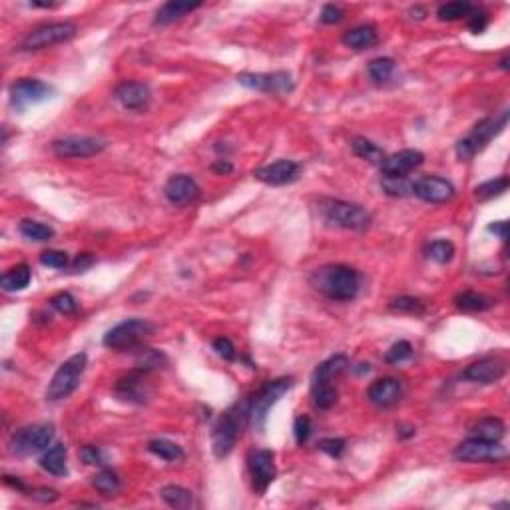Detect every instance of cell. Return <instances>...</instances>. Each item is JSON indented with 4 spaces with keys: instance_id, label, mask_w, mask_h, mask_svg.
Here are the masks:
<instances>
[{
    "instance_id": "cell-44",
    "label": "cell",
    "mask_w": 510,
    "mask_h": 510,
    "mask_svg": "<svg viewBox=\"0 0 510 510\" xmlns=\"http://www.w3.org/2000/svg\"><path fill=\"white\" fill-rule=\"evenodd\" d=\"M50 303H52V307H54L56 311H60V313L64 315L76 313V307H78L76 299H74L70 293H66V291H62L58 295H54V297L50 299Z\"/></svg>"
},
{
    "instance_id": "cell-25",
    "label": "cell",
    "mask_w": 510,
    "mask_h": 510,
    "mask_svg": "<svg viewBox=\"0 0 510 510\" xmlns=\"http://www.w3.org/2000/svg\"><path fill=\"white\" fill-rule=\"evenodd\" d=\"M379 42L377 28L371 24H361L343 35V44L351 50H369Z\"/></svg>"
},
{
    "instance_id": "cell-49",
    "label": "cell",
    "mask_w": 510,
    "mask_h": 510,
    "mask_svg": "<svg viewBox=\"0 0 510 510\" xmlns=\"http://www.w3.org/2000/svg\"><path fill=\"white\" fill-rule=\"evenodd\" d=\"M80 456L82 461L86 464H104V456H102V451L98 449V447H92V444H86V447H82L80 451Z\"/></svg>"
},
{
    "instance_id": "cell-28",
    "label": "cell",
    "mask_w": 510,
    "mask_h": 510,
    "mask_svg": "<svg viewBox=\"0 0 510 510\" xmlns=\"http://www.w3.org/2000/svg\"><path fill=\"white\" fill-rule=\"evenodd\" d=\"M504 423L497 417H487L483 421H478L473 429V437L476 439H485V441H495L500 442V439L504 437Z\"/></svg>"
},
{
    "instance_id": "cell-13",
    "label": "cell",
    "mask_w": 510,
    "mask_h": 510,
    "mask_svg": "<svg viewBox=\"0 0 510 510\" xmlns=\"http://www.w3.org/2000/svg\"><path fill=\"white\" fill-rule=\"evenodd\" d=\"M108 142L92 136H70L52 142V151L58 158H92L106 150Z\"/></svg>"
},
{
    "instance_id": "cell-24",
    "label": "cell",
    "mask_w": 510,
    "mask_h": 510,
    "mask_svg": "<svg viewBox=\"0 0 510 510\" xmlns=\"http://www.w3.org/2000/svg\"><path fill=\"white\" fill-rule=\"evenodd\" d=\"M201 6V2H184V0H172V2H166L163 6L158 8L156 12V18L154 24L156 26H166V24H172L180 18H184L187 12H194L196 8Z\"/></svg>"
},
{
    "instance_id": "cell-57",
    "label": "cell",
    "mask_w": 510,
    "mask_h": 510,
    "mask_svg": "<svg viewBox=\"0 0 510 510\" xmlns=\"http://www.w3.org/2000/svg\"><path fill=\"white\" fill-rule=\"evenodd\" d=\"M500 68H509V58L500 60Z\"/></svg>"
},
{
    "instance_id": "cell-27",
    "label": "cell",
    "mask_w": 510,
    "mask_h": 510,
    "mask_svg": "<svg viewBox=\"0 0 510 510\" xmlns=\"http://www.w3.org/2000/svg\"><path fill=\"white\" fill-rule=\"evenodd\" d=\"M30 279H32L30 267L26 266V263H20V266L8 269V271L0 278V285H2L4 291H20L24 290V287H28Z\"/></svg>"
},
{
    "instance_id": "cell-21",
    "label": "cell",
    "mask_w": 510,
    "mask_h": 510,
    "mask_svg": "<svg viewBox=\"0 0 510 510\" xmlns=\"http://www.w3.org/2000/svg\"><path fill=\"white\" fill-rule=\"evenodd\" d=\"M403 397V385L401 381H397L393 377H382V379H377L369 387V399H371L373 405L382 406H393L401 401Z\"/></svg>"
},
{
    "instance_id": "cell-42",
    "label": "cell",
    "mask_w": 510,
    "mask_h": 510,
    "mask_svg": "<svg viewBox=\"0 0 510 510\" xmlns=\"http://www.w3.org/2000/svg\"><path fill=\"white\" fill-rule=\"evenodd\" d=\"M391 309H394V311H403V313L421 315L427 311V305L421 301V299H417V297L403 295V297H397V299L391 303Z\"/></svg>"
},
{
    "instance_id": "cell-5",
    "label": "cell",
    "mask_w": 510,
    "mask_h": 510,
    "mask_svg": "<svg viewBox=\"0 0 510 510\" xmlns=\"http://www.w3.org/2000/svg\"><path fill=\"white\" fill-rule=\"evenodd\" d=\"M151 331H154V325L150 321L132 317V319L114 325L104 335L102 343H104V347L112 349V351H126V349L138 347L146 337L151 335Z\"/></svg>"
},
{
    "instance_id": "cell-12",
    "label": "cell",
    "mask_w": 510,
    "mask_h": 510,
    "mask_svg": "<svg viewBox=\"0 0 510 510\" xmlns=\"http://www.w3.org/2000/svg\"><path fill=\"white\" fill-rule=\"evenodd\" d=\"M50 96H52V86L36 78H20L11 86V104L18 112H24L30 106L44 102Z\"/></svg>"
},
{
    "instance_id": "cell-39",
    "label": "cell",
    "mask_w": 510,
    "mask_h": 510,
    "mask_svg": "<svg viewBox=\"0 0 510 510\" xmlns=\"http://www.w3.org/2000/svg\"><path fill=\"white\" fill-rule=\"evenodd\" d=\"M311 397L317 409H331L337 401V389L333 385H317L311 387Z\"/></svg>"
},
{
    "instance_id": "cell-19",
    "label": "cell",
    "mask_w": 510,
    "mask_h": 510,
    "mask_svg": "<svg viewBox=\"0 0 510 510\" xmlns=\"http://www.w3.org/2000/svg\"><path fill=\"white\" fill-rule=\"evenodd\" d=\"M504 373H506V367H504L502 361L497 359V357H485V359L468 365L463 371V379L480 382V385H490V382H497L499 379H502Z\"/></svg>"
},
{
    "instance_id": "cell-26",
    "label": "cell",
    "mask_w": 510,
    "mask_h": 510,
    "mask_svg": "<svg viewBox=\"0 0 510 510\" xmlns=\"http://www.w3.org/2000/svg\"><path fill=\"white\" fill-rule=\"evenodd\" d=\"M40 466L54 476H64L68 473L66 468V447L64 444H54L44 451L40 456Z\"/></svg>"
},
{
    "instance_id": "cell-35",
    "label": "cell",
    "mask_w": 510,
    "mask_h": 510,
    "mask_svg": "<svg viewBox=\"0 0 510 510\" xmlns=\"http://www.w3.org/2000/svg\"><path fill=\"white\" fill-rule=\"evenodd\" d=\"M20 233L30 242H50L54 237V230L50 225L35 220H24L20 223Z\"/></svg>"
},
{
    "instance_id": "cell-53",
    "label": "cell",
    "mask_w": 510,
    "mask_h": 510,
    "mask_svg": "<svg viewBox=\"0 0 510 510\" xmlns=\"http://www.w3.org/2000/svg\"><path fill=\"white\" fill-rule=\"evenodd\" d=\"M94 263V257L90 254H82L80 257H76V261L72 263V269L74 271H84V269H88V267Z\"/></svg>"
},
{
    "instance_id": "cell-15",
    "label": "cell",
    "mask_w": 510,
    "mask_h": 510,
    "mask_svg": "<svg viewBox=\"0 0 510 510\" xmlns=\"http://www.w3.org/2000/svg\"><path fill=\"white\" fill-rule=\"evenodd\" d=\"M249 473H251L254 488L259 495H263L267 487L275 478V454H273V451L259 449V451L251 452V456H249Z\"/></svg>"
},
{
    "instance_id": "cell-47",
    "label": "cell",
    "mask_w": 510,
    "mask_h": 510,
    "mask_svg": "<svg viewBox=\"0 0 510 510\" xmlns=\"http://www.w3.org/2000/svg\"><path fill=\"white\" fill-rule=\"evenodd\" d=\"M319 449L327 452L329 456L339 459L345 451V441L343 439H323V441H319Z\"/></svg>"
},
{
    "instance_id": "cell-9",
    "label": "cell",
    "mask_w": 510,
    "mask_h": 510,
    "mask_svg": "<svg viewBox=\"0 0 510 510\" xmlns=\"http://www.w3.org/2000/svg\"><path fill=\"white\" fill-rule=\"evenodd\" d=\"M54 441V429L50 425H32L16 430L11 439L12 454H36V452L46 451Z\"/></svg>"
},
{
    "instance_id": "cell-20",
    "label": "cell",
    "mask_w": 510,
    "mask_h": 510,
    "mask_svg": "<svg viewBox=\"0 0 510 510\" xmlns=\"http://www.w3.org/2000/svg\"><path fill=\"white\" fill-rule=\"evenodd\" d=\"M150 86L144 82L126 80L116 88V100L124 106L126 110H144L150 104Z\"/></svg>"
},
{
    "instance_id": "cell-2",
    "label": "cell",
    "mask_w": 510,
    "mask_h": 510,
    "mask_svg": "<svg viewBox=\"0 0 510 510\" xmlns=\"http://www.w3.org/2000/svg\"><path fill=\"white\" fill-rule=\"evenodd\" d=\"M245 421H249V399L235 403L216 423L213 433H211V449L218 459H225L233 451L237 437H240V429Z\"/></svg>"
},
{
    "instance_id": "cell-16",
    "label": "cell",
    "mask_w": 510,
    "mask_h": 510,
    "mask_svg": "<svg viewBox=\"0 0 510 510\" xmlns=\"http://www.w3.org/2000/svg\"><path fill=\"white\" fill-rule=\"evenodd\" d=\"M425 162V154L418 150H401L391 156H385V160L379 163L381 174L385 178H406L413 170H417Z\"/></svg>"
},
{
    "instance_id": "cell-33",
    "label": "cell",
    "mask_w": 510,
    "mask_h": 510,
    "mask_svg": "<svg viewBox=\"0 0 510 510\" xmlns=\"http://www.w3.org/2000/svg\"><path fill=\"white\" fill-rule=\"evenodd\" d=\"M351 148L355 151V156H359L361 160H367L371 163H381L385 160V151L373 144L371 139L367 138H353L351 139Z\"/></svg>"
},
{
    "instance_id": "cell-45",
    "label": "cell",
    "mask_w": 510,
    "mask_h": 510,
    "mask_svg": "<svg viewBox=\"0 0 510 510\" xmlns=\"http://www.w3.org/2000/svg\"><path fill=\"white\" fill-rule=\"evenodd\" d=\"M40 263L46 267H54V269H64L68 266V254L58 251V249H48L40 255Z\"/></svg>"
},
{
    "instance_id": "cell-36",
    "label": "cell",
    "mask_w": 510,
    "mask_h": 510,
    "mask_svg": "<svg viewBox=\"0 0 510 510\" xmlns=\"http://www.w3.org/2000/svg\"><path fill=\"white\" fill-rule=\"evenodd\" d=\"M509 187V178L506 175H500V178H495V180H488L485 184L475 187V196L478 201H487V199H492V197L500 196L504 194Z\"/></svg>"
},
{
    "instance_id": "cell-31",
    "label": "cell",
    "mask_w": 510,
    "mask_h": 510,
    "mask_svg": "<svg viewBox=\"0 0 510 510\" xmlns=\"http://www.w3.org/2000/svg\"><path fill=\"white\" fill-rule=\"evenodd\" d=\"M475 12V6L471 2H463V0H456V2H447L441 4L437 8V16L442 23H454V20H461L466 18Z\"/></svg>"
},
{
    "instance_id": "cell-17",
    "label": "cell",
    "mask_w": 510,
    "mask_h": 510,
    "mask_svg": "<svg viewBox=\"0 0 510 510\" xmlns=\"http://www.w3.org/2000/svg\"><path fill=\"white\" fill-rule=\"evenodd\" d=\"M299 163L293 162V160H278L273 163H267V166H261L257 168L254 172V175L263 182L267 186H285V184H291L299 178Z\"/></svg>"
},
{
    "instance_id": "cell-1",
    "label": "cell",
    "mask_w": 510,
    "mask_h": 510,
    "mask_svg": "<svg viewBox=\"0 0 510 510\" xmlns=\"http://www.w3.org/2000/svg\"><path fill=\"white\" fill-rule=\"evenodd\" d=\"M311 283L315 290L321 291L329 299L351 301L357 297L361 290V275L353 267L343 266V263H331V266L319 267L311 275Z\"/></svg>"
},
{
    "instance_id": "cell-10",
    "label": "cell",
    "mask_w": 510,
    "mask_h": 510,
    "mask_svg": "<svg viewBox=\"0 0 510 510\" xmlns=\"http://www.w3.org/2000/svg\"><path fill=\"white\" fill-rule=\"evenodd\" d=\"M506 449L495 441L471 437L454 449V459L461 463H500L506 459Z\"/></svg>"
},
{
    "instance_id": "cell-30",
    "label": "cell",
    "mask_w": 510,
    "mask_h": 510,
    "mask_svg": "<svg viewBox=\"0 0 510 510\" xmlns=\"http://www.w3.org/2000/svg\"><path fill=\"white\" fill-rule=\"evenodd\" d=\"M456 307L461 311H468V313H476V311H487L492 307V301L488 299L487 295L483 293H476V291H464L461 295H456Z\"/></svg>"
},
{
    "instance_id": "cell-56",
    "label": "cell",
    "mask_w": 510,
    "mask_h": 510,
    "mask_svg": "<svg viewBox=\"0 0 510 510\" xmlns=\"http://www.w3.org/2000/svg\"><path fill=\"white\" fill-rule=\"evenodd\" d=\"M30 6H35V8H54L56 4L54 2H30Z\"/></svg>"
},
{
    "instance_id": "cell-3",
    "label": "cell",
    "mask_w": 510,
    "mask_h": 510,
    "mask_svg": "<svg viewBox=\"0 0 510 510\" xmlns=\"http://www.w3.org/2000/svg\"><path fill=\"white\" fill-rule=\"evenodd\" d=\"M509 124V110H502L499 116H490L480 120L463 139H459L456 144V158L461 162H466L471 158H475L478 151L487 146L495 136H499L500 132Z\"/></svg>"
},
{
    "instance_id": "cell-54",
    "label": "cell",
    "mask_w": 510,
    "mask_h": 510,
    "mask_svg": "<svg viewBox=\"0 0 510 510\" xmlns=\"http://www.w3.org/2000/svg\"><path fill=\"white\" fill-rule=\"evenodd\" d=\"M506 230H509V223L506 221H495L488 225V232L497 233L500 240H506Z\"/></svg>"
},
{
    "instance_id": "cell-11",
    "label": "cell",
    "mask_w": 510,
    "mask_h": 510,
    "mask_svg": "<svg viewBox=\"0 0 510 510\" xmlns=\"http://www.w3.org/2000/svg\"><path fill=\"white\" fill-rule=\"evenodd\" d=\"M237 82L249 90L266 94H287L295 86L290 72H267V74L242 72V74H237Z\"/></svg>"
},
{
    "instance_id": "cell-34",
    "label": "cell",
    "mask_w": 510,
    "mask_h": 510,
    "mask_svg": "<svg viewBox=\"0 0 510 510\" xmlns=\"http://www.w3.org/2000/svg\"><path fill=\"white\" fill-rule=\"evenodd\" d=\"M92 487L98 490V492H102L104 497H114L118 490H120V478L114 471H110V468H102L98 475H94L92 478Z\"/></svg>"
},
{
    "instance_id": "cell-8",
    "label": "cell",
    "mask_w": 510,
    "mask_h": 510,
    "mask_svg": "<svg viewBox=\"0 0 510 510\" xmlns=\"http://www.w3.org/2000/svg\"><path fill=\"white\" fill-rule=\"evenodd\" d=\"M76 32H78L76 24L68 23V20H64V23L42 24V26H38L32 32L26 35V38L23 40V50L36 52V50L56 46V44L72 40V38L76 36Z\"/></svg>"
},
{
    "instance_id": "cell-32",
    "label": "cell",
    "mask_w": 510,
    "mask_h": 510,
    "mask_svg": "<svg viewBox=\"0 0 510 510\" xmlns=\"http://www.w3.org/2000/svg\"><path fill=\"white\" fill-rule=\"evenodd\" d=\"M148 451H150L151 454L163 459V461H168V463H178V461L184 459L182 447L175 444V442L168 441V439H154V441H150L148 442Z\"/></svg>"
},
{
    "instance_id": "cell-7",
    "label": "cell",
    "mask_w": 510,
    "mask_h": 510,
    "mask_svg": "<svg viewBox=\"0 0 510 510\" xmlns=\"http://www.w3.org/2000/svg\"><path fill=\"white\" fill-rule=\"evenodd\" d=\"M291 387H293V379L291 377H281V379L267 382L266 387L249 401V425L255 430H263L269 409L275 405L279 399L290 391Z\"/></svg>"
},
{
    "instance_id": "cell-41",
    "label": "cell",
    "mask_w": 510,
    "mask_h": 510,
    "mask_svg": "<svg viewBox=\"0 0 510 510\" xmlns=\"http://www.w3.org/2000/svg\"><path fill=\"white\" fill-rule=\"evenodd\" d=\"M163 363H166L163 353L156 351V349H144V351L139 353L138 361H136V367H138L139 371L148 373L151 371V369H158Z\"/></svg>"
},
{
    "instance_id": "cell-51",
    "label": "cell",
    "mask_w": 510,
    "mask_h": 510,
    "mask_svg": "<svg viewBox=\"0 0 510 510\" xmlns=\"http://www.w3.org/2000/svg\"><path fill=\"white\" fill-rule=\"evenodd\" d=\"M487 24H488V16L485 14V12H473L471 14V23H468V28L475 32V35H480L485 28H487Z\"/></svg>"
},
{
    "instance_id": "cell-14",
    "label": "cell",
    "mask_w": 510,
    "mask_h": 510,
    "mask_svg": "<svg viewBox=\"0 0 510 510\" xmlns=\"http://www.w3.org/2000/svg\"><path fill=\"white\" fill-rule=\"evenodd\" d=\"M413 194L427 204H444V201H451L456 194V189L444 178L425 175V178H418L417 182L413 184Z\"/></svg>"
},
{
    "instance_id": "cell-4",
    "label": "cell",
    "mask_w": 510,
    "mask_h": 510,
    "mask_svg": "<svg viewBox=\"0 0 510 510\" xmlns=\"http://www.w3.org/2000/svg\"><path fill=\"white\" fill-rule=\"evenodd\" d=\"M86 365H88L86 353H76L68 361H64L58 367V371L54 373L52 381L48 382L46 401L56 403V401H62V399H66L74 393L80 385Z\"/></svg>"
},
{
    "instance_id": "cell-37",
    "label": "cell",
    "mask_w": 510,
    "mask_h": 510,
    "mask_svg": "<svg viewBox=\"0 0 510 510\" xmlns=\"http://www.w3.org/2000/svg\"><path fill=\"white\" fill-rule=\"evenodd\" d=\"M427 255H429V259L444 266V263H449L452 257H454V245H452L449 240H435V242L429 244V247H427Z\"/></svg>"
},
{
    "instance_id": "cell-40",
    "label": "cell",
    "mask_w": 510,
    "mask_h": 510,
    "mask_svg": "<svg viewBox=\"0 0 510 510\" xmlns=\"http://www.w3.org/2000/svg\"><path fill=\"white\" fill-rule=\"evenodd\" d=\"M381 187L385 189V194L394 197H403L406 194H413V184L406 182V178H385L382 175Z\"/></svg>"
},
{
    "instance_id": "cell-22",
    "label": "cell",
    "mask_w": 510,
    "mask_h": 510,
    "mask_svg": "<svg viewBox=\"0 0 510 510\" xmlns=\"http://www.w3.org/2000/svg\"><path fill=\"white\" fill-rule=\"evenodd\" d=\"M116 394L128 403H146L148 391H146V382H144V371L138 369V371L126 375L124 379H120L116 385Z\"/></svg>"
},
{
    "instance_id": "cell-23",
    "label": "cell",
    "mask_w": 510,
    "mask_h": 510,
    "mask_svg": "<svg viewBox=\"0 0 510 510\" xmlns=\"http://www.w3.org/2000/svg\"><path fill=\"white\" fill-rule=\"evenodd\" d=\"M349 369V359L345 355H333L321 365H317V369L311 375V387L317 385H333L337 377H341Z\"/></svg>"
},
{
    "instance_id": "cell-55",
    "label": "cell",
    "mask_w": 510,
    "mask_h": 510,
    "mask_svg": "<svg viewBox=\"0 0 510 510\" xmlns=\"http://www.w3.org/2000/svg\"><path fill=\"white\" fill-rule=\"evenodd\" d=\"M211 170L218 172V174H232L233 166L228 162V160H218V162L211 166Z\"/></svg>"
},
{
    "instance_id": "cell-46",
    "label": "cell",
    "mask_w": 510,
    "mask_h": 510,
    "mask_svg": "<svg viewBox=\"0 0 510 510\" xmlns=\"http://www.w3.org/2000/svg\"><path fill=\"white\" fill-rule=\"evenodd\" d=\"M311 418L305 417V415H299L295 418V425H293V433H295V441L297 444H303L307 442V439L311 437Z\"/></svg>"
},
{
    "instance_id": "cell-29",
    "label": "cell",
    "mask_w": 510,
    "mask_h": 510,
    "mask_svg": "<svg viewBox=\"0 0 510 510\" xmlns=\"http://www.w3.org/2000/svg\"><path fill=\"white\" fill-rule=\"evenodd\" d=\"M162 500L172 506V509H189L194 504V495L184 487H175V485H168L160 490Z\"/></svg>"
},
{
    "instance_id": "cell-52",
    "label": "cell",
    "mask_w": 510,
    "mask_h": 510,
    "mask_svg": "<svg viewBox=\"0 0 510 510\" xmlns=\"http://www.w3.org/2000/svg\"><path fill=\"white\" fill-rule=\"evenodd\" d=\"M30 497L38 502H54V500H58V490H54V488H36L30 492Z\"/></svg>"
},
{
    "instance_id": "cell-43",
    "label": "cell",
    "mask_w": 510,
    "mask_h": 510,
    "mask_svg": "<svg viewBox=\"0 0 510 510\" xmlns=\"http://www.w3.org/2000/svg\"><path fill=\"white\" fill-rule=\"evenodd\" d=\"M413 357V345L409 341H399L393 347L387 351V363H403V361Z\"/></svg>"
},
{
    "instance_id": "cell-6",
    "label": "cell",
    "mask_w": 510,
    "mask_h": 510,
    "mask_svg": "<svg viewBox=\"0 0 510 510\" xmlns=\"http://www.w3.org/2000/svg\"><path fill=\"white\" fill-rule=\"evenodd\" d=\"M325 220L333 223L337 228L351 230V232H363L371 225V216L369 211L359 206L343 199H331L323 208Z\"/></svg>"
},
{
    "instance_id": "cell-38",
    "label": "cell",
    "mask_w": 510,
    "mask_h": 510,
    "mask_svg": "<svg viewBox=\"0 0 510 510\" xmlns=\"http://www.w3.org/2000/svg\"><path fill=\"white\" fill-rule=\"evenodd\" d=\"M394 72V62L391 58H375L369 62V76L377 84L391 80Z\"/></svg>"
},
{
    "instance_id": "cell-18",
    "label": "cell",
    "mask_w": 510,
    "mask_h": 510,
    "mask_svg": "<svg viewBox=\"0 0 510 510\" xmlns=\"http://www.w3.org/2000/svg\"><path fill=\"white\" fill-rule=\"evenodd\" d=\"M163 196L174 206H187L199 197V186L194 178L186 174L172 175L163 186Z\"/></svg>"
},
{
    "instance_id": "cell-48",
    "label": "cell",
    "mask_w": 510,
    "mask_h": 510,
    "mask_svg": "<svg viewBox=\"0 0 510 510\" xmlns=\"http://www.w3.org/2000/svg\"><path fill=\"white\" fill-rule=\"evenodd\" d=\"M213 349L218 351V355L223 357V359L228 361L235 359V347H233V343L228 339V337H218V339L213 341Z\"/></svg>"
},
{
    "instance_id": "cell-50",
    "label": "cell",
    "mask_w": 510,
    "mask_h": 510,
    "mask_svg": "<svg viewBox=\"0 0 510 510\" xmlns=\"http://www.w3.org/2000/svg\"><path fill=\"white\" fill-rule=\"evenodd\" d=\"M343 20V11L335 4H327L321 11V23L323 24H337Z\"/></svg>"
}]
</instances>
